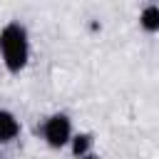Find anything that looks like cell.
Listing matches in <instances>:
<instances>
[{"mask_svg":"<svg viewBox=\"0 0 159 159\" xmlns=\"http://www.w3.org/2000/svg\"><path fill=\"white\" fill-rule=\"evenodd\" d=\"M0 57L10 75H17L25 70L30 60V37L22 22L12 20L0 30Z\"/></svg>","mask_w":159,"mask_h":159,"instance_id":"6da1fadb","label":"cell"},{"mask_svg":"<svg viewBox=\"0 0 159 159\" xmlns=\"http://www.w3.org/2000/svg\"><path fill=\"white\" fill-rule=\"evenodd\" d=\"M139 25L144 32H159V5H144L139 12Z\"/></svg>","mask_w":159,"mask_h":159,"instance_id":"5b68a950","label":"cell"},{"mask_svg":"<svg viewBox=\"0 0 159 159\" xmlns=\"http://www.w3.org/2000/svg\"><path fill=\"white\" fill-rule=\"evenodd\" d=\"M42 139L47 142V147L52 149H62L70 144L72 139V122L65 112H57V114H50L42 124Z\"/></svg>","mask_w":159,"mask_h":159,"instance_id":"7a4b0ae2","label":"cell"},{"mask_svg":"<svg viewBox=\"0 0 159 159\" xmlns=\"http://www.w3.org/2000/svg\"><path fill=\"white\" fill-rule=\"evenodd\" d=\"M92 144H94V137L89 134V132H80V134H72V139H70V149H72V154L75 157H87V154H92L89 149H92Z\"/></svg>","mask_w":159,"mask_h":159,"instance_id":"277c9868","label":"cell"},{"mask_svg":"<svg viewBox=\"0 0 159 159\" xmlns=\"http://www.w3.org/2000/svg\"><path fill=\"white\" fill-rule=\"evenodd\" d=\"M20 134V119L10 109H0V144H10Z\"/></svg>","mask_w":159,"mask_h":159,"instance_id":"3957f363","label":"cell"},{"mask_svg":"<svg viewBox=\"0 0 159 159\" xmlns=\"http://www.w3.org/2000/svg\"><path fill=\"white\" fill-rule=\"evenodd\" d=\"M82 159H99L97 154H87V157H82Z\"/></svg>","mask_w":159,"mask_h":159,"instance_id":"8992f818","label":"cell"}]
</instances>
